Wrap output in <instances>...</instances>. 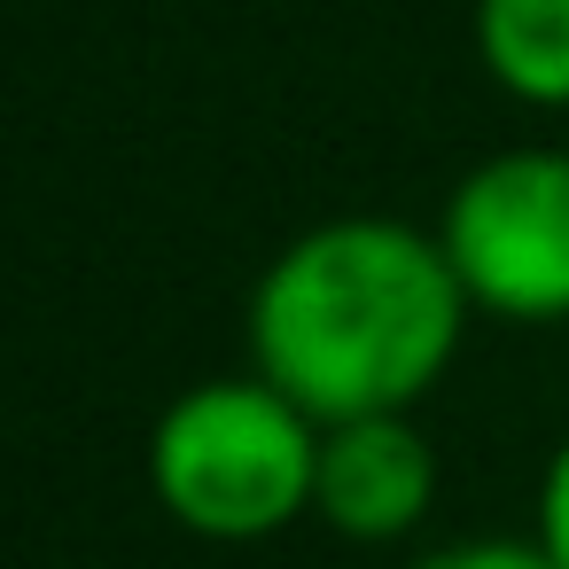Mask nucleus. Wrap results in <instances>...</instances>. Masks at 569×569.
<instances>
[{"label":"nucleus","instance_id":"1","mask_svg":"<svg viewBox=\"0 0 569 569\" xmlns=\"http://www.w3.org/2000/svg\"><path fill=\"white\" fill-rule=\"evenodd\" d=\"M476 305L445 242L413 219L343 211L273 250L250 289V367L312 421L421 413L460 359Z\"/></svg>","mask_w":569,"mask_h":569},{"label":"nucleus","instance_id":"2","mask_svg":"<svg viewBox=\"0 0 569 569\" xmlns=\"http://www.w3.org/2000/svg\"><path fill=\"white\" fill-rule=\"evenodd\" d=\"M149 491L157 507L211 546H258L312 515L320 491V421L250 375H211L157 413L149 437Z\"/></svg>","mask_w":569,"mask_h":569},{"label":"nucleus","instance_id":"3","mask_svg":"<svg viewBox=\"0 0 569 569\" xmlns=\"http://www.w3.org/2000/svg\"><path fill=\"white\" fill-rule=\"evenodd\" d=\"M437 242L491 320H569V149H499L445 196Z\"/></svg>","mask_w":569,"mask_h":569},{"label":"nucleus","instance_id":"4","mask_svg":"<svg viewBox=\"0 0 569 569\" xmlns=\"http://www.w3.org/2000/svg\"><path fill=\"white\" fill-rule=\"evenodd\" d=\"M437 507V445L413 413L320 421V491L312 515L351 546H398Z\"/></svg>","mask_w":569,"mask_h":569},{"label":"nucleus","instance_id":"5","mask_svg":"<svg viewBox=\"0 0 569 569\" xmlns=\"http://www.w3.org/2000/svg\"><path fill=\"white\" fill-rule=\"evenodd\" d=\"M476 63L522 110H569V0H476Z\"/></svg>","mask_w":569,"mask_h":569},{"label":"nucleus","instance_id":"6","mask_svg":"<svg viewBox=\"0 0 569 569\" xmlns=\"http://www.w3.org/2000/svg\"><path fill=\"white\" fill-rule=\"evenodd\" d=\"M406 569H553V553L538 538H452V546H437Z\"/></svg>","mask_w":569,"mask_h":569},{"label":"nucleus","instance_id":"7","mask_svg":"<svg viewBox=\"0 0 569 569\" xmlns=\"http://www.w3.org/2000/svg\"><path fill=\"white\" fill-rule=\"evenodd\" d=\"M530 538L553 553V569H569V437L546 452V476H538V522Z\"/></svg>","mask_w":569,"mask_h":569}]
</instances>
